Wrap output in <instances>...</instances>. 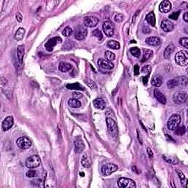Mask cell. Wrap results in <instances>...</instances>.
Wrapping results in <instances>:
<instances>
[{"mask_svg":"<svg viewBox=\"0 0 188 188\" xmlns=\"http://www.w3.org/2000/svg\"><path fill=\"white\" fill-rule=\"evenodd\" d=\"M175 60L180 66H187L188 63V52L185 50L180 51L176 55Z\"/></svg>","mask_w":188,"mask_h":188,"instance_id":"1","label":"cell"},{"mask_svg":"<svg viewBox=\"0 0 188 188\" xmlns=\"http://www.w3.org/2000/svg\"><path fill=\"white\" fill-rule=\"evenodd\" d=\"M106 126H107V129H108L109 133L113 137H116L118 135V129L116 122L113 118H106Z\"/></svg>","mask_w":188,"mask_h":188,"instance_id":"2","label":"cell"},{"mask_svg":"<svg viewBox=\"0 0 188 188\" xmlns=\"http://www.w3.org/2000/svg\"><path fill=\"white\" fill-rule=\"evenodd\" d=\"M180 123H181V116L179 114H173L168 119L167 126L170 130H175L179 126Z\"/></svg>","mask_w":188,"mask_h":188,"instance_id":"3","label":"cell"},{"mask_svg":"<svg viewBox=\"0 0 188 188\" xmlns=\"http://www.w3.org/2000/svg\"><path fill=\"white\" fill-rule=\"evenodd\" d=\"M40 165V159L38 155H33L27 159L25 161V165L29 169L38 168Z\"/></svg>","mask_w":188,"mask_h":188,"instance_id":"4","label":"cell"},{"mask_svg":"<svg viewBox=\"0 0 188 188\" xmlns=\"http://www.w3.org/2000/svg\"><path fill=\"white\" fill-rule=\"evenodd\" d=\"M16 145L21 149L26 150L32 146V141L27 137H21L16 140Z\"/></svg>","mask_w":188,"mask_h":188,"instance_id":"5","label":"cell"},{"mask_svg":"<svg viewBox=\"0 0 188 188\" xmlns=\"http://www.w3.org/2000/svg\"><path fill=\"white\" fill-rule=\"evenodd\" d=\"M118 186L120 188H135L136 184L130 179L120 178L118 181Z\"/></svg>","mask_w":188,"mask_h":188,"instance_id":"6","label":"cell"},{"mask_svg":"<svg viewBox=\"0 0 188 188\" xmlns=\"http://www.w3.org/2000/svg\"><path fill=\"white\" fill-rule=\"evenodd\" d=\"M173 102L177 104H182L187 100V93L185 91H178L175 93L173 97Z\"/></svg>","mask_w":188,"mask_h":188,"instance_id":"7","label":"cell"},{"mask_svg":"<svg viewBox=\"0 0 188 188\" xmlns=\"http://www.w3.org/2000/svg\"><path fill=\"white\" fill-rule=\"evenodd\" d=\"M118 168L117 165H114V164H106V165H104L102 166V173L103 174V176H110L112 173H113L114 172H115L116 170H118Z\"/></svg>","mask_w":188,"mask_h":188,"instance_id":"8","label":"cell"},{"mask_svg":"<svg viewBox=\"0 0 188 188\" xmlns=\"http://www.w3.org/2000/svg\"><path fill=\"white\" fill-rule=\"evenodd\" d=\"M103 31L104 32L105 35L107 37H112L114 35L115 32V27L113 23L109 21H106L103 24Z\"/></svg>","mask_w":188,"mask_h":188,"instance_id":"9","label":"cell"},{"mask_svg":"<svg viewBox=\"0 0 188 188\" xmlns=\"http://www.w3.org/2000/svg\"><path fill=\"white\" fill-rule=\"evenodd\" d=\"M98 18L96 16H86L84 18L83 23L84 25L87 27H94L97 26L98 24Z\"/></svg>","mask_w":188,"mask_h":188,"instance_id":"10","label":"cell"},{"mask_svg":"<svg viewBox=\"0 0 188 188\" xmlns=\"http://www.w3.org/2000/svg\"><path fill=\"white\" fill-rule=\"evenodd\" d=\"M62 41V39L60 37H55V38H52L49 39V40L47 41V43H46L45 47L46 49L49 52H52L53 50L54 47L57 45V43H60Z\"/></svg>","mask_w":188,"mask_h":188,"instance_id":"11","label":"cell"},{"mask_svg":"<svg viewBox=\"0 0 188 188\" xmlns=\"http://www.w3.org/2000/svg\"><path fill=\"white\" fill-rule=\"evenodd\" d=\"M85 148V145L80 137H77L74 140V149L75 152L77 154L82 153Z\"/></svg>","mask_w":188,"mask_h":188,"instance_id":"12","label":"cell"},{"mask_svg":"<svg viewBox=\"0 0 188 188\" xmlns=\"http://www.w3.org/2000/svg\"><path fill=\"white\" fill-rule=\"evenodd\" d=\"M13 123H14L13 117L10 115V116L6 117V118L3 121L2 124V129H3L4 131H7V130L10 129L13 126Z\"/></svg>","mask_w":188,"mask_h":188,"instance_id":"13","label":"cell"},{"mask_svg":"<svg viewBox=\"0 0 188 188\" xmlns=\"http://www.w3.org/2000/svg\"><path fill=\"white\" fill-rule=\"evenodd\" d=\"M98 65L101 68L106 69V70H112L114 68V64L112 62L104 60V59H99L98 60Z\"/></svg>","mask_w":188,"mask_h":188,"instance_id":"14","label":"cell"},{"mask_svg":"<svg viewBox=\"0 0 188 188\" xmlns=\"http://www.w3.org/2000/svg\"><path fill=\"white\" fill-rule=\"evenodd\" d=\"M159 10L160 12L163 13H168L171 10V3H170L168 0H165L160 3V6H159Z\"/></svg>","mask_w":188,"mask_h":188,"instance_id":"15","label":"cell"},{"mask_svg":"<svg viewBox=\"0 0 188 188\" xmlns=\"http://www.w3.org/2000/svg\"><path fill=\"white\" fill-rule=\"evenodd\" d=\"M161 28L166 32H169L172 31L173 29V24L170 20L165 19L161 23Z\"/></svg>","mask_w":188,"mask_h":188,"instance_id":"16","label":"cell"},{"mask_svg":"<svg viewBox=\"0 0 188 188\" xmlns=\"http://www.w3.org/2000/svg\"><path fill=\"white\" fill-rule=\"evenodd\" d=\"M154 94L155 98H156V100H157L159 102H160V103L162 104H166V97H165L163 93H162L161 91H160L158 89H155L154 91Z\"/></svg>","mask_w":188,"mask_h":188,"instance_id":"17","label":"cell"},{"mask_svg":"<svg viewBox=\"0 0 188 188\" xmlns=\"http://www.w3.org/2000/svg\"><path fill=\"white\" fill-rule=\"evenodd\" d=\"M16 55L18 63H19V65H22V63H23L24 55V48L23 46L20 45L17 47Z\"/></svg>","mask_w":188,"mask_h":188,"instance_id":"18","label":"cell"},{"mask_svg":"<svg viewBox=\"0 0 188 188\" xmlns=\"http://www.w3.org/2000/svg\"><path fill=\"white\" fill-rule=\"evenodd\" d=\"M162 82H163V79H162V77L160 76V75H154L152 79V85L153 86L156 87H160L162 85Z\"/></svg>","mask_w":188,"mask_h":188,"instance_id":"19","label":"cell"},{"mask_svg":"<svg viewBox=\"0 0 188 188\" xmlns=\"http://www.w3.org/2000/svg\"><path fill=\"white\" fill-rule=\"evenodd\" d=\"M87 35H88V30H87L86 28L80 29V30L75 33V38L79 40H83L84 38H85V37L87 36Z\"/></svg>","mask_w":188,"mask_h":188,"instance_id":"20","label":"cell"},{"mask_svg":"<svg viewBox=\"0 0 188 188\" xmlns=\"http://www.w3.org/2000/svg\"><path fill=\"white\" fill-rule=\"evenodd\" d=\"M93 106H95L96 109H98V110H104L106 106V104H105L104 100L102 99V98H96L93 101Z\"/></svg>","mask_w":188,"mask_h":188,"instance_id":"21","label":"cell"},{"mask_svg":"<svg viewBox=\"0 0 188 188\" xmlns=\"http://www.w3.org/2000/svg\"><path fill=\"white\" fill-rule=\"evenodd\" d=\"M174 49H175L174 45H173V43H170V44L165 48V51H164V54H163L164 57H165V59L170 58L172 53H173V51H174Z\"/></svg>","mask_w":188,"mask_h":188,"instance_id":"22","label":"cell"},{"mask_svg":"<svg viewBox=\"0 0 188 188\" xmlns=\"http://www.w3.org/2000/svg\"><path fill=\"white\" fill-rule=\"evenodd\" d=\"M146 42L147 44L150 46H159L161 43V40L159 38L157 37H150V38H148L146 40Z\"/></svg>","mask_w":188,"mask_h":188,"instance_id":"23","label":"cell"},{"mask_svg":"<svg viewBox=\"0 0 188 188\" xmlns=\"http://www.w3.org/2000/svg\"><path fill=\"white\" fill-rule=\"evenodd\" d=\"M91 164H92V161H91V159H90V155L88 154H85L82 158V166L85 167V168H90Z\"/></svg>","mask_w":188,"mask_h":188,"instance_id":"24","label":"cell"},{"mask_svg":"<svg viewBox=\"0 0 188 188\" xmlns=\"http://www.w3.org/2000/svg\"><path fill=\"white\" fill-rule=\"evenodd\" d=\"M59 70L61 72H68L72 68V65L66 62H61L59 65Z\"/></svg>","mask_w":188,"mask_h":188,"instance_id":"25","label":"cell"},{"mask_svg":"<svg viewBox=\"0 0 188 188\" xmlns=\"http://www.w3.org/2000/svg\"><path fill=\"white\" fill-rule=\"evenodd\" d=\"M143 56L142 62H146L148 60H149L153 55V51L151 49H143Z\"/></svg>","mask_w":188,"mask_h":188,"instance_id":"26","label":"cell"},{"mask_svg":"<svg viewBox=\"0 0 188 188\" xmlns=\"http://www.w3.org/2000/svg\"><path fill=\"white\" fill-rule=\"evenodd\" d=\"M146 19L147 22H148L151 26L154 27L155 24H156V18H155V15L153 12H150L149 13L146 17Z\"/></svg>","mask_w":188,"mask_h":188,"instance_id":"27","label":"cell"},{"mask_svg":"<svg viewBox=\"0 0 188 188\" xmlns=\"http://www.w3.org/2000/svg\"><path fill=\"white\" fill-rule=\"evenodd\" d=\"M66 88L69 90H84L85 88L82 85H80L78 82H75V83L72 84H68L66 85Z\"/></svg>","mask_w":188,"mask_h":188,"instance_id":"28","label":"cell"},{"mask_svg":"<svg viewBox=\"0 0 188 188\" xmlns=\"http://www.w3.org/2000/svg\"><path fill=\"white\" fill-rule=\"evenodd\" d=\"M106 46L114 50H118L121 48L120 43L116 40H109L106 43Z\"/></svg>","mask_w":188,"mask_h":188,"instance_id":"29","label":"cell"},{"mask_svg":"<svg viewBox=\"0 0 188 188\" xmlns=\"http://www.w3.org/2000/svg\"><path fill=\"white\" fill-rule=\"evenodd\" d=\"M25 34V30L24 28H19L16 32H15V35H14V38L16 40H22L23 39L24 36Z\"/></svg>","mask_w":188,"mask_h":188,"instance_id":"30","label":"cell"},{"mask_svg":"<svg viewBox=\"0 0 188 188\" xmlns=\"http://www.w3.org/2000/svg\"><path fill=\"white\" fill-rule=\"evenodd\" d=\"M68 105L72 107V108H78L81 106V102L79 101L78 99H76V98H70L68 100Z\"/></svg>","mask_w":188,"mask_h":188,"instance_id":"31","label":"cell"},{"mask_svg":"<svg viewBox=\"0 0 188 188\" xmlns=\"http://www.w3.org/2000/svg\"><path fill=\"white\" fill-rule=\"evenodd\" d=\"M162 157H163L164 160H165V161H166L168 163L170 164V165H177V164H178V162H179V160H177V158H173V157L166 156V155H163Z\"/></svg>","mask_w":188,"mask_h":188,"instance_id":"32","label":"cell"},{"mask_svg":"<svg viewBox=\"0 0 188 188\" xmlns=\"http://www.w3.org/2000/svg\"><path fill=\"white\" fill-rule=\"evenodd\" d=\"M178 85H179V82L178 81H177V78L168 80V82H167V86H168V88L170 89L174 88H176V87L178 86Z\"/></svg>","mask_w":188,"mask_h":188,"instance_id":"33","label":"cell"},{"mask_svg":"<svg viewBox=\"0 0 188 188\" xmlns=\"http://www.w3.org/2000/svg\"><path fill=\"white\" fill-rule=\"evenodd\" d=\"M104 56H105V58H106V60H108V61H110V62L113 61V60H115V54L113 53V52H110V51H106V52H105V54H104Z\"/></svg>","mask_w":188,"mask_h":188,"instance_id":"34","label":"cell"},{"mask_svg":"<svg viewBox=\"0 0 188 188\" xmlns=\"http://www.w3.org/2000/svg\"><path fill=\"white\" fill-rule=\"evenodd\" d=\"M130 52L135 57H139L140 56V50L137 47H132L130 49Z\"/></svg>","mask_w":188,"mask_h":188,"instance_id":"35","label":"cell"},{"mask_svg":"<svg viewBox=\"0 0 188 188\" xmlns=\"http://www.w3.org/2000/svg\"><path fill=\"white\" fill-rule=\"evenodd\" d=\"M176 131H175V133L177 135H185V132H186V128H185V126H181V127H178L177 129H176Z\"/></svg>","mask_w":188,"mask_h":188,"instance_id":"36","label":"cell"},{"mask_svg":"<svg viewBox=\"0 0 188 188\" xmlns=\"http://www.w3.org/2000/svg\"><path fill=\"white\" fill-rule=\"evenodd\" d=\"M85 82L89 88H90L93 89V90L97 88V86L95 82H93V80H90V79H86V80H85Z\"/></svg>","mask_w":188,"mask_h":188,"instance_id":"37","label":"cell"},{"mask_svg":"<svg viewBox=\"0 0 188 188\" xmlns=\"http://www.w3.org/2000/svg\"><path fill=\"white\" fill-rule=\"evenodd\" d=\"M73 33V30L70 27H66L62 32V34L65 37H69Z\"/></svg>","mask_w":188,"mask_h":188,"instance_id":"38","label":"cell"},{"mask_svg":"<svg viewBox=\"0 0 188 188\" xmlns=\"http://www.w3.org/2000/svg\"><path fill=\"white\" fill-rule=\"evenodd\" d=\"M176 172H177V175L179 176V178L180 179V181H181V185H183L185 182V183H187V179L185 177V174H184V173L179 170H176Z\"/></svg>","mask_w":188,"mask_h":188,"instance_id":"39","label":"cell"},{"mask_svg":"<svg viewBox=\"0 0 188 188\" xmlns=\"http://www.w3.org/2000/svg\"><path fill=\"white\" fill-rule=\"evenodd\" d=\"M177 81L179 82V85H187L188 83V80L186 77L183 76V77H179L177 78Z\"/></svg>","mask_w":188,"mask_h":188,"instance_id":"40","label":"cell"},{"mask_svg":"<svg viewBox=\"0 0 188 188\" xmlns=\"http://www.w3.org/2000/svg\"><path fill=\"white\" fill-rule=\"evenodd\" d=\"M114 20L117 23H121L123 20H124V15L122 13H117L116 15L114 16Z\"/></svg>","mask_w":188,"mask_h":188,"instance_id":"41","label":"cell"},{"mask_svg":"<svg viewBox=\"0 0 188 188\" xmlns=\"http://www.w3.org/2000/svg\"><path fill=\"white\" fill-rule=\"evenodd\" d=\"M179 44L185 48H188V38H181L179 40Z\"/></svg>","mask_w":188,"mask_h":188,"instance_id":"42","label":"cell"},{"mask_svg":"<svg viewBox=\"0 0 188 188\" xmlns=\"http://www.w3.org/2000/svg\"><path fill=\"white\" fill-rule=\"evenodd\" d=\"M92 35L94 37H96L98 39L102 38V33L98 29H96V30H95L94 31H93V32H92Z\"/></svg>","mask_w":188,"mask_h":188,"instance_id":"43","label":"cell"},{"mask_svg":"<svg viewBox=\"0 0 188 188\" xmlns=\"http://www.w3.org/2000/svg\"><path fill=\"white\" fill-rule=\"evenodd\" d=\"M180 13H181V11H180V10H179V11H177V12H174V13H173L170 14V15H169V18H170V19H173V20H177L179 16Z\"/></svg>","mask_w":188,"mask_h":188,"instance_id":"44","label":"cell"},{"mask_svg":"<svg viewBox=\"0 0 188 188\" xmlns=\"http://www.w3.org/2000/svg\"><path fill=\"white\" fill-rule=\"evenodd\" d=\"M41 182H42V180L40 179H33L32 181H31V184H32L33 186H36V187L43 186V185H41Z\"/></svg>","mask_w":188,"mask_h":188,"instance_id":"45","label":"cell"},{"mask_svg":"<svg viewBox=\"0 0 188 188\" xmlns=\"http://www.w3.org/2000/svg\"><path fill=\"white\" fill-rule=\"evenodd\" d=\"M26 176H27L28 178H33L36 176V171L33 170H29L26 173Z\"/></svg>","mask_w":188,"mask_h":188,"instance_id":"46","label":"cell"},{"mask_svg":"<svg viewBox=\"0 0 188 188\" xmlns=\"http://www.w3.org/2000/svg\"><path fill=\"white\" fill-rule=\"evenodd\" d=\"M152 70V67L149 65H146L142 68V72L143 73H150Z\"/></svg>","mask_w":188,"mask_h":188,"instance_id":"47","label":"cell"},{"mask_svg":"<svg viewBox=\"0 0 188 188\" xmlns=\"http://www.w3.org/2000/svg\"><path fill=\"white\" fill-rule=\"evenodd\" d=\"M72 96L73 97V98L79 99V98H82V95L80 93H78V92H73V93H72Z\"/></svg>","mask_w":188,"mask_h":188,"instance_id":"48","label":"cell"},{"mask_svg":"<svg viewBox=\"0 0 188 188\" xmlns=\"http://www.w3.org/2000/svg\"><path fill=\"white\" fill-rule=\"evenodd\" d=\"M134 73H135V76H137V75L139 74V73H140V67H139V65H137V64H136V65H135V67H134Z\"/></svg>","mask_w":188,"mask_h":188,"instance_id":"49","label":"cell"},{"mask_svg":"<svg viewBox=\"0 0 188 188\" xmlns=\"http://www.w3.org/2000/svg\"><path fill=\"white\" fill-rule=\"evenodd\" d=\"M22 18H23V16H22V14L19 13V12H18L16 13V19L17 21H18V22H22Z\"/></svg>","mask_w":188,"mask_h":188,"instance_id":"50","label":"cell"},{"mask_svg":"<svg viewBox=\"0 0 188 188\" xmlns=\"http://www.w3.org/2000/svg\"><path fill=\"white\" fill-rule=\"evenodd\" d=\"M147 152H148V154L150 158H152V157H153V152H152V150L150 149L149 148H147Z\"/></svg>","mask_w":188,"mask_h":188,"instance_id":"51","label":"cell"},{"mask_svg":"<svg viewBox=\"0 0 188 188\" xmlns=\"http://www.w3.org/2000/svg\"><path fill=\"white\" fill-rule=\"evenodd\" d=\"M143 32H144V33H149V32H151V30H150V29L148 28V27H144L143 28Z\"/></svg>","mask_w":188,"mask_h":188,"instance_id":"52","label":"cell"},{"mask_svg":"<svg viewBox=\"0 0 188 188\" xmlns=\"http://www.w3.org/2000/svg\"><path fill=\"white\" fill-rule=\"evenodd\" d=\"M183 18H184V20H185V22H188V13L187 12L185 13V14H184V15H183Z\"/></svg>","mask_w":188,"mask_h":188,"instance_id":"53","label":"cell"},{"mask_svg":"<svg viewBox=\"0 0 188 188\" xmlns=\"http://www.w3.org/2000/svg\"><path fill=\"white\" fill-rule=\"evenodd\" d=\"M131 168H132V170H133L134 172H135V173H140V170H139L138 168H137L136 166H133Z\"/></svg>","mask_w":188,"mask_h":188,"instance_id":"54","label":"cell"},{"mask_svg":"<svg viewBox=\"0 0 188 188\" xmlns=\"http://www.w3.org/2000/svg\"><path fill=\"white\" fill-rule=\"evenodd\" d=\"M143 82H144V84L145 85H146L147 82H148V77H143Z\"/></svg>","mask_w":188,"mask_h":188,"instance_id":"55","label":"cell"},{"mask_svg":"<svg viewBox=\"0 0 188 188\" xmlns=\"http://www.w3.org/2000/svg\"><path fill=\"white\" fill-rule=\"evenodd\" d=\"M80 175H81V176H85V173H80Z\"/></svg>","mask_w":188,"mask_h":188,"instance_id":"56","label":"cell"}]
</instances>
